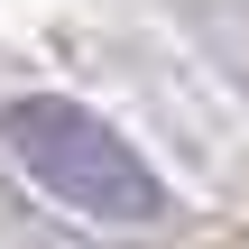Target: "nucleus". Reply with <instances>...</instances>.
Wrapping results in <instances>:
<instances>
[{
  "label": "nucleus",
  "instance_id": "obj_1",
  "mask_svg": "<svg viewBox=\"0 0 249 249\" xmlns=\"http://www.w3.org/2000/svg\"><path fill=\"white\" fill-rule=\"evenodd\" d=\"M0 139L9 157L37 176V194H55L74 222H102V231H148L166 222V185L157 166L83 102H55V92H28L0 111Z\"/></svg>",
  "mask_w": 249,
  "mask_h": 249
}]
</instances>
